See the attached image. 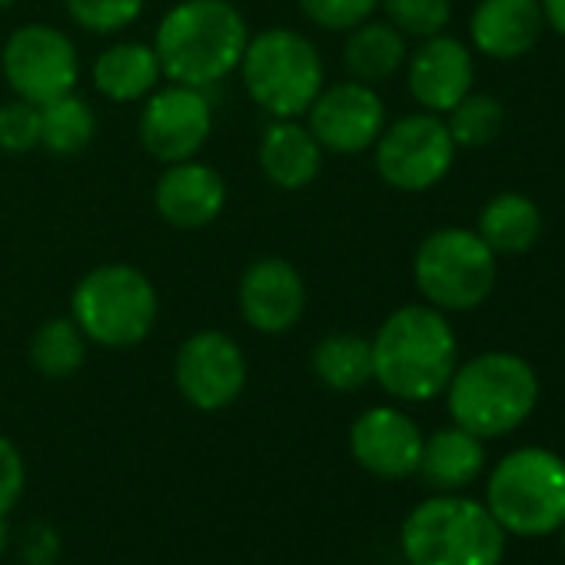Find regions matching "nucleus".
Listing matches in <instances>:
<instances>
[{"label": "nucleus", "instance_id": "4468645a", "mask_svg": "<svg viewBox=\"0 0 565 565\" xmlns=\"http://www.w3.org/2000/svg\"><path fill=\"white\" fill-rule=\"evenodd\" d=\"M236 307L249 330L263 337H282L303 320L307 282L290 259L259 256L239 276Z\"/></svg>", "mask_w": 565, "mask_h": 565}, {"label": "nucleus", "instance_id": "2f4dec72", "mask_svg": "<svg viewBox=\"0 0 565 565\" xmlns=\"http://www.w3.org/2000/svg\"><path fill=\"white\" fill-rule=\"evenodd\" d=\"M24 486H28L24 456L8 436H0V519H4L21 502Z\"/></svg>", "mask_w": 565, "mask_h": 565}, {"label": "nucleus", "instance_id": "1a4fd4ad", "mask_svg": "<svg viewBox=\"0 0 565 565\" xmlns=\"http://www.w3.org/2000/svg\"><path fill=\"white\" fill-rule=\"evenodd\" d=\"M456 143L439 114H409L396 124H386L380 140L373 143L376 173L386 186L399 193L433 190L456 160Z\"/></svg>", "mask_w": 565, "mask_h": 565}, {"label": "nucleus", "instance_id": "cd10ccee", "mask_svg": "<svg viewBox=\"0 0 565 565\" xmlns=\"http://www.w3.org/2000/svg\"><path fill=\"white\" fill-rule=\"evenodd\" d=\"M380 11L403 38H436L452 21V0H380Z\"/></svg>", "mask_w": 565, "mask_h": 565}, {"label": "nucleus", "instance_id": "0eeeda50", "mask_svg": "<svg viewBox=\"0 0 565 565\" xmlns=\"http://www.w3.org/2000/svg\"><path fill=\"white\" fill-rule=\"evenodd\" d=\"M486 509L505 532H555L565 519V462L539 446L502 456L489 476Z\"/></svg>", "mask_w": 565, "mask_h": 565}, {"label": "nucleus", "instance_id": "412c9836", "mask_svg": "<svg viewBox=\"0 0 565 565\" xmlns=\"http://www.w3.org/2000/svg\"><path fill=\"white\" fill-rule=\"evenodd\" d=\"M486 466V449L482 439L472 436L462 426H449L423 439V456H419V476L426 486L439 492H456L469 486Z\"/></svg>", "mask_w": 565, "mask_h": 565}, {"label": "nucleus", "instance_id": "473e14b6", "mask_svg": "<svg viewBox=\"0 0 565 565\" xmlns=\"http://www.w3.org/2000/svg\"><path fill=\"white\" fill-rule=\"evenodd\" d=\"M539 4H542L545 24H548L558 38H565V0H539Z\"/></svg>", "mask_w": 565, "mask_h": 565}, {"label": "nucleus", "instance_id": "393cba45", "mask_svg": "<svg viewBox=\"0 0 565 565\" xmlns=\"http://www.w3.org/2000/svg\"><path fill=\"white\" fill-rule=\"evenodd\" d=\"M87 337L71 317H51L34 330L28 343V360L41 376L67 380L87 363Z\"/></svg>", "mask_w": 565, "mask_h": 565}, {"label": "nucleus", "instance_id": "6ab92c4d", "mask_svg": "<svg viewBox=\"0 0 565 565\" xmlns=\"http://www.w3.org/2000/svg\"><path fill=\"white\" fill-rule=\"evenodd\" d=\"M256 163L259 173L276 186V190H307L320 170H323V147L310 134V127L297 120H269V127L259 137L256 147Z\"/></svg>", "mask_w": 565, "mask_h": 565}, {"label": "nucleus", "instance_id": "20e7f679", "mask_svg": "<svg viewBox=\"0 0 565 565\" xmlns=\"http://www.w3.org/2000/svg\"><path fill=\"white\" fill-rule=\"evenodd\" d=\"M246 97L269 120H297L327 87V64L317 44L294 28H266L249 34L239 61Z\"/></svg>", "mask_w": 565, "mask_h": 565}, {"label": "nucleus", "instance_id": "f704fd0d", "mask_svg": "<svg viewBox=\"0 0 565 565\" xmlns=\"http://www.w3.org/2000/svg\"><path fill=\"white\" fill-rule=\"evenodd\" d=\"M558 529H562V545H565V519H562V525H558Z\"/></svg>", "mask_w": 565, "mask_h": 565}, {"label": "nucleus", "instance_id": "c85d7f7f", "mask_svg": "<svg viewBox=\"0 0 565 565\" xmlns=\"http://www.w3.org/2000/svg\"><path fill=\"white\" fill-rule=\"evenodd\" d=\"M147 0H67V14L81 31L110 38L140 21Z\"/></svg>", "mask_w": 565, "mask_h": 565}, {"label": "nucleus", "instance_id": "39448f33", "mask_svg": "<svg viewBox=\"0 0 565 565\" xmlns=\"http://www.w3.org/2000/svg\"><path fill=\"white\" fill-rule=\"evenodd\" d=\"M160 317L153 279L134 263H100L87 269L71 294V320L87 343L130 350L143 343Z\"/></svg>", "mask_w": 565, "mask_h": 565}, {"label": "nucleus", "instance_id": "f03ea898", "mask_svg": "<svg viewBox=\"0 0 565 565\" xmlns=\"http://www.w3.org/2000/svg\"><path fill=\"white\" fill-rule=\"evenodd\" d=\"M249 44L246 18L230 0H180L153 34L163 81L206 90L236 74Z\"/></svg>", "mask_w": 565, "mask_h": 565}, {"label": "nucleus", "instance_id": "5701e85b", "mask_svg": "<svg viewBox=\"0 0 565 565\" xmlns=\"http://www.w3.org/2000/svg\"><path fill=\"white\" fill-rule=\"evenodd\" d=\"M476 233L495 256H515L535 246L542 233V213L522 193H499L482 206Z\"/></svg>", "mask_w": 565, "mask_h": 565}, {"label": "nucleus", "instance_id": "9b49d317", "mask_svg": "<svg viewBox=\"0 0 565 565\" xmlns=\"http://www.w3.org/2000/svg\"><path fill=\"white\" fill-rule=\"evenodd\" d=\"M213 134V104L206 90L163 84L157 87L140 110L137 137L143 150L157 163H180L193 160Z\"/></svg>", "mask_w": 565, "mask_h": 565}, {"label": "nucleus", "instance_id": "423d86ee", "mask_svg": "<svg viewBox=\"0 0 565 565\" xmlns=\"http://www.w3.org/2000/svg\"><path fill=\"white\" fill-rule=\"evenodd\" d=\"M409 565H499L505 529L466 495H433L419 502L399 532Z\"/></svg>", "mask_w": 565, "mask_h": 565}, {"label": "nucleus", "instance_id": "7ed1b4c3", "mask_svg": "<svg viewBox=\"0 0 565 565\" xmlns=\"http://www.w3.org/2000/svg\"><path fill=\"white\" fill-rule=\"evenodd\" d=\"M449 416L479 439L519 429L539 403V376L515 353H479L456 366L446 386Z\"/></svg>", "mask_w": 565, "mask_h": 565}, {"label": "nucleus", "instance_id": "f8f14e48", "mask_svg": "<svg viewBox=\"0 0 565 565\" xmlns=\"http://www.w3.org/2000/svg\"><path fill=\"white\" fill-rule=\"evenodd\" d=\"M246 356L239 343L223 330H200L186 337L173 360V380L180 396L203 413H220L246 390Z\"/></svg>", "mask_w": 565, "mask_h": 565}, {"label": "nucleus", "instance_id": "7c9ffc66", "mask_svg": "<svg viewBox=\"0 0 565 565\" xmlns=\"http://www.w3.org/2000/svg\"><path fill=\"white\" fill-rule=\"evenodd\" d=\"M303 18L323 31H353L380 11V0H297Z\"/></svg>", "mask_w": 565, "mask_h": 565}, {"label": "nucleus", "instance_id": "72a5a7b5", "mask_svg": "<svg viewBox=\"0 0 565 565\" xmlns=\"http://www.w3.org/2000/svg\"><path fill=\"white\" fill-rule=\"evenodd\" d=\"M8 542H11V532H8V522L0 519V555L8 552Z\"/></svg>", "mask_w": 565, "mask_h": 565}, {"label": "nucleus", "instance_id": "dca6fc26", "mask_svg": "<svg viewBox=\"0 0 565 565\" xmlns=\"http://www.w3.org/2000/svg\"><path fill=\"white\" fill-rule=\"evenodd\" d=\"M476 81L472 54L462 41L449 34L426 38L409 57H406V87L413 100L429 114H449Z\"/></svg>", "mask_w": 565, "mask_h": 565}, {"label": "nucleus", "instance_id": "bb28decb", "mask_svg": "<svg viewBox=\"0 0 565 565\" xmlns=\"http://www.w3.org/2000/svg\"><path fill=\"white\" fill-rule=\"evenodd\" d=\"M446 127H449V137L456 147H489L499 134H502V124H505V110L495 97L489 94H466L449 114H443Z\"/></svg>", "mask_w": 565, "mask_h": 565}, {"label": "nucleus", "instance_id": "9d476101", "mask_svg": "<svg viewBox=\"0 0 565 565\" xmlns=\"http://www.w3.org/2000/svg\"><path fill=\"white\" fill-rule=\"evenodd\" d=\"M0 71H4V81L14 97L44 107L77 90L81 57L64 31L51 24H24L4 41Z\"/></svg>", "mask_w": 565, "mask_h": 565}, {"label": "nucleus", "instance_id": "a211bd4d", "mask_svg": "<svg viewBox=\"0 0 565 565\" xmlns=\"http://www.w3.org/2000/svg\"><path fill=\"white\" fill-rule=\"evenodd\" d=\"M545 31V14L539 0H479L469 34L479 54L492 61L525 57Z\"/></svg>", "mask_w": 565, "mask_h": 565}, {"label": "nucleus", "instance_id": "b1692460", "mask_svg": "<svg viewBox=\"0 0 565 565\" xmlns=\"http://www.w3.org/2000/svg\"><path fill=\"white\" fill-rule=\"evenodd\" d=\"M313 376L333 393H356L373 383V343L360 333H330L313 347Z\"/></svg>", "mask_w": 565, "mask_h": 565}, {"label": "nucleus", "instance_id": "aec40b11", "mask_svg": "<svg viewBox=\"0 0 565 565\" xmlns=\"http://www.w3.org/2000/svg\"><path fill=\"white\" fill-rule=\"evenodd\" d=\"M90 81L100 97L114 104H137L147 100L163 84V67L153 44L117 41L97 54L90 67Z\"/></svg>", "mask_w": 565, "mask_h": 565}, {"label": "nucleus", "instance_id": "4be33fe9", "mask_svg": "<svg viewBox=\"0 0 565 565\" xmlns=\"http://www.w3.org/2000/svg\"><path fill=\"white\" fill-rule=\"evenodd\" d=\"M409 47L406 38L390 21H363L360 28L347 31L343 44V67L350 81L360 84H383L406 67Z\"/></svg>", "mask_w": 565, "mask_h": 565}, {"label": "nucleus", "instance_id": "ddd939ff", "mask_svg": "<svg viewBox=\"0 0 565 565\" xmlns=\"http://www.w3.org/2000/svg\"><path fill=\"white\" fill-rule=\"evenodd\" d=\"M303 117L323 153L356 157L363 150H373V143L380 140L386 127V104L373 84L340 81L327 84Z\"/></svg>", "mask_w": 565, "mask_h": 565}, {"label": "nucleus", "instance_id": "2eb2a0df", "mask_svg": "<svg viewBox=\"0 0 565 565\" xmlns=\"http://www.w3.org/2000/svg\"><path fill=\"white\" fill-rule=\"evenodd\" d=\"M419 426L396 406H373L350 426L353 459L380 479H409L423 456Z\"/></svg>", "mask_w": 565, "mask_h": 565}, {"label": "nucleus", "instance_id": "f257e3e1", "mask_svg": "<svg viewBox=\"0 0 565 565\" xmlns=\"http://www.w3.org/2000/svg\"><path fill=\"white\" fill-rule=\"evenodd\" d=\"M373 343V380L380 390L403 403H429L446 393L456 366L459 343L443 310L429 303L399 307L390 313Z\"/></svg>", "mask_w": 565, "mask_h": 565}, {"label": "nucleus", "instance_id": "6e6552de", "mask_svg": "<svg viewBox=\"0 0 565 565\" xmlns=\"http://www.w3.org/2000/svg\"><path fill=\"white\" fill-rule=\"evenodd\" d=\"M413 279L423 300L443 313H466L495 290V253L476 230H433L413 256Z\"/></svg>", "mask_w": 565, "mask_h": 565}, {"label": "nucleus", "instance_id": "c756f323", "mask_svg": "<svg viewBox=\"0 0 565 565\" xmlns=\"http://www.w3.org/2000/svg\"><path fill=\"white\" fill-rule=\"evenodd\" d=\"M38 147H41V107L21 97L0 104V150L31 153Z\"/></svg>", "mask_w": 565, "mask_h": 565}, {"label": "nucleus", "instance_id": "a878e982", "mask_svg": "<svg viewBox=\"0 0 565 565\" xmlns=\"http://www.w3.org/2000/svg\"><path fill=\"white\" fill-rule=\"evenodd\" d=\"M97 137V114L77 94H64L41 107V147L54 157H74Z\"/></svg>", "mask_w": 565, "mask_h": 565}, {"label": "nucleus", "instance_id": "f3484780", "mask_svg": "<svg viewBox=\"0 0 565 565\" xmlns=\"http://www.w3.org/2000/svg\"><path fill=\"white\" fill-rule=\"evenodd\" d=\"M157 216L177 230H203L223 216L226 206V180L216 167L193 160L167 163L153 186Z\"/></svg>", "mask_w": 565, "mask_h": 565}]
</instances>
